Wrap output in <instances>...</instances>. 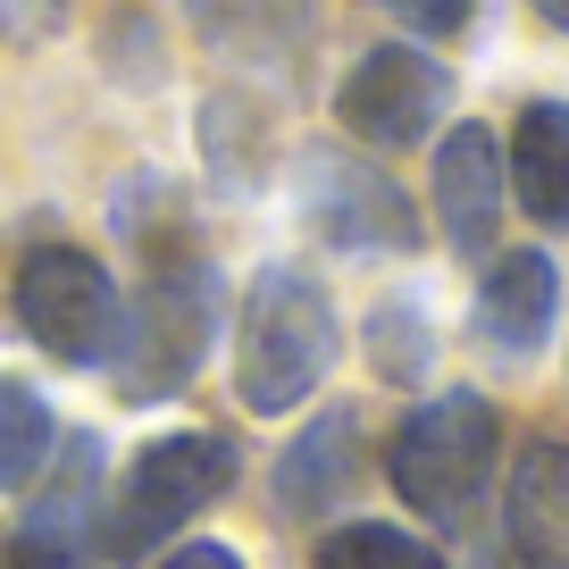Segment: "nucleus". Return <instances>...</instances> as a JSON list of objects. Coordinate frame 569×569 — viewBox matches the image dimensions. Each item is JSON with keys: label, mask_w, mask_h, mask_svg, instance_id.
<instances>
[{"label": "nucleus", "mask_w": 569, "mask_h": 569, "mask_svg": "<svg viewBox=\"0 0 569 569\" xmlns=\"http://www.w3.org/2000/svg\"><path fill=\"white\" fill-rule=\"evenodd\" d=\"M184 9L218 51H251V59H284L310 34V0H184Z\"/></svg>", "instance_id": "ddd939ff"}, {"label": "nucleus", "mask_w": 569, "mask_h": 569, "mask_svg": "<svg viewBox=\"0 0 569 569\" xmlns=\"http://www.w3.org/2000/svg\"><path fill=\"white\" fill-rule=\"evenodd\" d=\"M436 218H445L452 251H486L502 227V160L486 126H452L436 151Z\"/></svg>", "instance_id": "9d476101"}, {"label": "nucleus", "mask_w": 569, "mask_h": 569, "mask_svg": "<svg viewBox=\"0 0 569 569\" xmlns=\"http://www.w3.org/2000/svg\"><path fill=\"white\" fill-rule=\"evenodd\" d=\"M343 478H352V410L319 419L302 445L284 452V469H277V502H284V511H319V502H336V486H343Z\"/></svg>", "instance_id": "4468645a"}, {"label": "nucleus", "mask_w": 569, "mask_h": 569, "mask_svg": "<svg viewBox=\"0 0 569 569\" xmlns=\"http://www.w3.org/2000/svg\"><path fill=\"white\" fill-rule=\"evenodd\" d=\"M511 184L528 201V218L561 227L569 218V109L561 101H528L511 126Z\"/></svg>", "instance_id": "f8f14e48"}, {"label": "nucleus", "mask_w": 569, "mask_h": 569, "mask_svg": "<svg viewBox=\"0 0 569 569\" xmlns=\"http://www.w3.org/2000/svg\"><path fill=\"white\" fill-rule=\"evenodd\" d=\"M168 569H243L227 545H184V552H168Z\"/></svg>", "instance_id": "6ab92c4d"}, {"label": "nucleus", "mask_w": 569, "mask_h": 569, "mask_svg": "<svg viewBox=\"0 0 569 569\" xmlns=\"http://www.w3.org/2000/svg\"><path fill=\"white\" fill-rule=\"evenodd\" d=\"M495 452H502L495 410L478 393H436V402H419L402 419V436L386 452V478L419 519H461L495 478Z\"/></svg>", "instance_id": "7ed1b4c3"}, {"label": "nucleus", "mask_w": 569, "mask_h": 569, "mask_svg": "<svg viewBox=\"0 0 569 569\" xmlns=\"http://www.w3.org/2000/svg\"><path fill=\"white\" fill-rule=\"evenodd\" d=\"M536 9H545V26H561V34H569V0H536Z\"/></svg>", "instance_id": "aec40b11"}, {"label": "nucleus", "mask_w": 569, "mask_h": 569, "mask_svg": "<svg viewBox=\"0 0 569 569\" xmlns=\"http://www.w3.org/2000/svg\"><path fill=\"white\" fill-rule=\"evenodd\" d=\"M319 569H445V552H427L419 536H402V528L360 519V528H336V536H327Z\"/></svg>", "instance_id": "dca6fc26"}, {"label": "nucleus", "mask_w": 569, "mask_h": 569, "mask_svg": "<svg viewBox=\"0 0 569 569\" xmlns=\"http://www.w3.org/2000/svg\"><path fill=\"white\" fill-rule=\"evenodd\" d=\"M210 327H218V277L201 260L160 268V277L142 284L134 319H118V343H109L118 369H126V393L151 402V393L184 386L193 360H201V343H210Z\"/></svg>", "instance_id": "39448f33"}, {"label": "nucleus", "mask_w": 569, "mask_h": 569, "mask_svg": "<svg viewBox=\"0 0 569 569\" xmlns=\"http://www.w3.org/2000/svg\"><path fill=\"white\" fill-rule=\"evenodd\" d=\"M552 310H561V277H552L545 251H502L486 268V293H478V336L495 352L528 360L536 343L552 336Z\"/></svg>", "instance_id": "9b49d317"}, {"label": "nucleus", "mask_w": 569, "mask_h": 569, "mask_svg": "<svg viewBox=\"0 0 569 569\" xmlns=\"http://www.w3.org/2000/svg\"><path fill=\"white\" fill-rule=\"evenodd\" d=\"M51 402H42L26 377H0V486H34L42 469H51Z\"/></svg>", "instance_id": "2eb2a0df"}, {"label": "nucleus", "mask_w": 569, "mask_h": 569, "mask_svg": "<svg viewBox=\"0 0 569 569\" xmlns=\"http://www.w3.org/2000/svg\"><path fill=\"white\" fill-rule=\"evenodd\" d=\"M369 343H377V369H386V377H419V310H410V302L377 310Z\"/></svg>", "instance_id": "f3484780"}, {"label": "nucleus", "mask_w": 569, "mask_h": 569, "mask_svg": "<svg viewBox=\"0 0 569 569\" xmlns=\"http://www.w3.org/2000/svg\"><path fill=\"white\" fill-rule=\"evenodd\" d=\"M92 536H101V452L68 445L59 478L42 486L34 511H26L9 569H92Z\"/></svg>", "instance_id": "6e6552de"}, {"label": "nucleus", "mask_w": 569, "mask_h": 569, "mask_svg": "<svg viewBox=\"0 0 569 569\" xmlns=\"http://www.w3.org/2000/svg\"><path fill=\"white\" fill-rule=\"evenodd\" d=\"M227 486H234L227 436H201V427L193 436H160V445L134 452L118 502H101V536H92V545H101L109 561H142L160 536H177L193 511H210Z\"/></svg>", "instance_id": "f03ea898"}, {"label": "nucleus", "mask_w": 569, "mask_h": 569, "mask_svg": "<svg viewBox=\"0 0 569 569\" xmlns=\"http://www.w3.org/2000/svg\"><path fill=\"white\" fill-rule=\"evenodd\" d=\"M18 319L51 360L92 369V360H109V343H118L126 302H118V284H109V268L92 260V251L42 243V251H26V268H18Z\"/></svg>", "instance_id": "20e7f679"}, {"label": "nucleus", "mask_w": 569, "mask_h": 569, "mask_svg": "<svg viewBox=\"0 0 569 569\" xmlns=\"http://www.w3.org/2000/svg\"><path fill=\"white\" fill-rule=\"evenodd\" d=\"M377 9H386V18H402V26H419V34H461L478 0H377Z\"/></svg>", "instance_id": "a211bd4d"}, {"label": "nucleus", "mask_w": 569, "mask_h": 569, "mask_svg": "<svg viewBox=\"0 0 569 569\" xmlns=\"http://www.w3.org/2000/svg\"><path fill=\"white\" fill-rule=\"evenodd\" d=\"M336 302L327 284H310L302 268H268L243 302V352H234V393L243 410L277 419V410L310 402L327 369H336Z\"/></svg>", "instance_id": "f257e3e1"}, {"label": "nucleus", "mask_w": 569, "mask_h": 569, "mask_svg": "<svg viewBox=\"0 0 569 569\" xmlns=\"http://www.w3.org/2000/svg\"><path fill=\"white\" fill-rule=\"evenodd\" d=\"M445 101H452V76L436 68L427 51H410V42H377V51L343 76L336 118L352 126L360 142H377V151H402V142H419L427 126L445 118Z\"/></svg>", "instance_id": "0eeeda50"}, {"label": "nucleus", "mask_w": 569, "mask_h": 569, "mask_svg": "<svg viewBox=\"0 0 569 569\" xmlns=\"http://www.w3.org/2000/svg\"><path fill=\"white\" fill-rule=\"evenodd\" d=\"M511 569H569V445H528L502 502Z\"/></svg>", "instance_id": "1a4fd4ad"}, {"label": "nucleus", "mask_w": 569, "mask_h": 569, "mask_svg": "<svg viewBox=\"0 0 569 569\" xmlns=\"http://www.w3.org/2000/svg\"><path fill=\"white\" fill-rule=\"evenodd\" d=\"M302 218L336 251H352V260H369V251H410V234H419L402 184H393L386 168L343 160V151H310L302 160Z\"/></svg>", "instance_id": "423d86ee"}]
</instances>
